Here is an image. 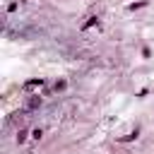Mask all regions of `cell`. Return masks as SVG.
I'll use <instances>...</instances> for the list:
<instances>
[{"label":"cell","instance_id":"6da1fadb","mask_svg":"<svg viewBox=\"0 0 154 154\" xmlns=\"http://www.w3.org/2000/svg\"><path fill=\"white\" fill-rule=\"evenodd\" d=\"M36 106H41V99H38V96H34V99L26 103V108H36Z\"/></svg>","mask_w":154,"mask_h":154},{"label":"cell","instance_id":"7a4b0ae2","mask_svg":"<svg viewBox=\"0 0 154 154\" xmlns=\"http://www.w3.org/2000/svg\"><path fill=\"white\" fill-rule=\"evenodd\" d=\"M43 84V79H31V82H26V89H31V87H41Z\"/></svg>","mask_w":154,"mask_h":154},{"label":"cell","instance_id":"3957f363","mask_svg":"<svg viewBox=\"0 0 154 154\" xmlns=\"http://www.w3.org/2000/svg\"><path fill=\"white\" fill-rule=\"evenodd\" d=\"M24 140H26V130H19V135H17V142H19V144H22V142H24Z\"/></svg>","mask_w":154,"mask_h":154},{"label":"cell","instance_id":"277c9868","mask_svg":"<svg viewBox=\"0 0 154 154\" xmlns=\"http://www.w3.org/2000/svg\"><path fill=\"white\" fill-rule=\"evenodd\" d=\"M135 137H137V130H132L130 135H125V137H123V142H130V140H135Z\"/></svg>","mask_w":154,"mask_h":154},{"label":"cell","instance_id":"5b68a950","mask_svg":"<svg viewBox=\"0 0 154 154\" xmlns=\"http://www.w3.org/2000/svg\"><path fill=\"white\" fill-rule=\"evenodd\" d=\"M140 7H144V0H142V2H132V5H130V10H140Z\"/></svg>","mask_w":154,"mask_h":154},{"label":"cell","instance_id":"8992f818","mask_svg":"<svg viewBox=\"0 0 154 154\" xmlns=\"http://www.w3.org/2000/svg\"><path fill=\"white\" fill-rule=\"evenodd\" d=\"M91 24H96V17H89V22H87V24H84V29H89V26H91Z\"/></svg>","mask_w":154,"mask_h":154}]
</instances>
